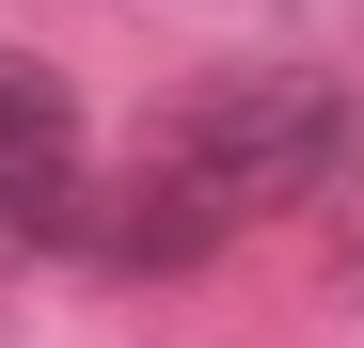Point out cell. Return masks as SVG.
<instances>
[{
  "label": "cell",
  "instance_id": "cell-1",
  "mask_svg": "<svg viewBox=\"0 0 364 348\" xmlns=\"http://www.w3.org/2000/svg\"><path fill=\"white\" fill-rule=\"evenodd\" d=\"M348 143H364V95L333 64H237V80L174 95L143 127V206L111 238L127 254H206V238H237L269 206H317L348 174Z\"/></svg>",
  "mask_w": 364,
  "mask_h": 348
},
{
  "label": "cell",
  "instance_id": "cell-2",
  "mask_svg": "<svg viewBox=\"0 0 364 348\" xmlns=\"http://www.w3.org/2000/svg\"><path fill=\"white\" fill-rule=\"evenodd\" d=\"M48 238H80V95L32 48H0V254H48Z\"/></svg>",
  "mask_w": 364,
  "mask_h": 348
}]
</instances>
